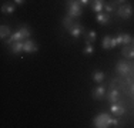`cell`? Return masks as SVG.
I'll list each match as a JSON object with an SVG mask.
<instances>
[{
	"instance_id": "obj_6",
	"label": "cell",
	"mask_w": 134,
	"mask_h": 128,
	"mask_svg": "<svg viewBox=\"0 0 134 128\" xmlns=\"http://www.w3.org/2000/svg\"><path fill=\"white\" fill-rule=\"evenodd\" d=\"M23 38H26V36H24V33L19 28L17 31H14V33L12 34L7 40H6V43H7V46H10V44L14 43V41H23Z\"/></svg>"
},
{
	"instance_id": "obj_17",
	"label": "cell",
	"mask_w": 134,
	"mask_h": 128,
	"mask_svg": "<svg viewBox=\"0 0 134 128\" xmlns=\"http://www.w3.org/2000/svg\"><path fill=\"white\" fill-rule=\"evenodd\" d=\"M2 11L4 13V14H12V13L16 11V6L13 3H3L2 4Z\"/></svg>"
},
{
	"instance_id": "obj_22",
	"label": "cell",
	"mask_w": 134,
	"mask_h": 128,
	"mask_svg": "<svg viewBox=\"0 0 134 128\" xmlns=\"http://www.w3.org/2000/svg\"><path fill=\"white\" fill-rule=\"evenodd\" d=\"M96 38H97V33H96V30H90L87 34H86V43H94Z\"/></svg>"
},
{
	"instance_id": "obj_24",
	"label": "cell",
	"mask_w": 134,
	"mask_h": 128,
	"mask_svg": "<svg viewBox=\"0 0 134 128\" xmlns=\"http://www.w3.org/2000/svg\"><path fill=\"white\" fill-rule=\"evenodd\" d=\"M83 53H84L86 56H91V54L94 53L93 43H86V47H84V50H83Z\"/></svg>"
},
{
	"instance_id": "obj_7",
	"label": "cell",
	"mask_w": 134,
	"mask_h": 128,
	"mask_svg": "<svg viewBox=\"0 0 134 128\" xmlns=\"http://www.w3.org/2000/svg\"><path fill=\"white\" fill-rule=\"evenodd\" d=\"M117 46V40L110 36H106L103 38V41H101V47H103L104 50H110V49H114V47Z\"/></svg>"
},
{
	"instance_id": "obj_14",
	"label": "cell",
	"mask_w": 134,
	"mask_h": 128,
	"mask_svg": "<svg viewBox=\"0 0 134 128\" xmlns=\"http://www.w3.org/2000/svg\"><path fill=\"white\" fill-rule=\"evenodd\" d=\"M23 47H24V41H14V43L10 44V50L13 54H20L23 51Z\"/></svg>"
},
{
	"instance_id": "obj_31",
	"label": "cell",
	"mask_w": 134,
	"mask_h": 128,
	"mask_svg": "<svg viewBox=\"0 0 134 128\" xmlns=\"http://www.w3.org/2000/svg\"><path fill=\"white\" fill-rule=\"evenodd\" d=\"M131 44H133V46H134V37L131 38Z\"/></svg>"
},
{
	"instance_id": "obj_4",
	"label": "cell",
	"mask_w": 134,
	"mask_h": 128,
	"mask_svg": "<svg viewBox=\"0 0 134 128\" xmlns=\"http://www.w3.org/2000/svg\"><path fill=\"white\" fill-rule=\"evenodd\" d=\"M116 70L120 75L127 77L130 74V71H131V64H129L127 61H123V60H119L116 64Z\"/></svg>"
},
{
	"instance_id": "obj_13",
	"label": "cell",
	"mask_w": 134,
	"mask_h": 128,
	"mask_svg": "<svg viewBox=\"0 0 134 128\" xmlns=\"http://www.w3.org/2000/svg\"><path fill=\"white\" fill-rule=\"evenodd\" d=\"M121 54H123V57H126V59H134V46L131 44H127V46L123 47V50H121Z\"/></svg>"
},
{
	"instance_id": "obj_23",
	"label": "cell",
	"mask_w": 134,
	"mask_h": 128,
	"mask_svg": "<svg viewBox=\"0 0 134 128\" xmlns=\"http://www.w3.org/2000/svg\"><path fill=\"white\" fill-rule=\"evenodd\" d=\"M104 80V73L103 71H94L93 73V81H96L97 84H100Z\"/></svg>"
},
{
	"instance_id": "obj_15",
	"label": "cell",
	"mask_w": 134,
	"mask_h": 128,
	"mask_svg": "<svg viewBox=\"0 0 134 128\" xmlns=\"http://www.w3.org/2000/svg\"><path fill=\"white\" fill-rule=\"evenodd\" d=\"M104 0H91V9L96 13H101L104 10Z\"/></svg>"
},
{
	"instance_id": "obj_20",
	"label": "cell",
	"mask_w": 134,
	"mask_h": 128,
	"mask_svg": "<svg viewBox=\"0 0 134 128\" xmlns=\"http://www.w3.org/2000/svg\"><path fill=\"white\" fill-rule=\"evenodd\" d=\"M73 19H74V17H71V16H69V14H67L64 19H63V27H64L66 30H69V28L76 23V21L73 20Z\"/></svg>"
},
{
	"instance_id": "obj_29",
	"label": "cell",
	"mask_w": 134,
	"mask_h": 128,
	"mask_svg": "<svg viewBox=\"0 0 134 128\" xmlns=\"http://www.w3.org/2000/svg\"><path fill=\"white\" fill-rule=\"evenodd\" d=\"M114 2H116L117 4H124V3H126V0H114Z\"/></svg>"
},
{
	"instance_id": "obj_2",
	"label": "cell",
	"mask_w": 134,
	"mask_h": 128,
	"mask_svg": "<svg viewBox=\"0 0 134 128\" xmlns=\"http://www.w3.org/2000/svg\"><path fill=\"white\" fill-rule=\"evenodd\" d=\"M67 6H69V16H71V17L81 16V3L79 0H67Z\"/></svg>"
},
{
	"instance_id": "obj_27",
	"label": "cell",
	"mask_w": 134,
	"mask_h": 128,
	"mask_svg": "<svg viewBox=\"0 0 134 128\" xmlns=\"http://www.w3.org/2000/svg\"><path fill=\"white\" fill-rule=\"evenodd\" d=\"M131 78H134V63L131 64V71H130V74H129Z\"/></svg>"
},
{
	"instance_id": "obj_8",
	"label": "cell",
	"mask_w": 134,
	"mask_h": 128,
	"mask_svg": "<svg viewBox=\"0 0 134 128\" xmlns=\"http://www.w3.org/2000/svg\"><path fill=\"white\" fill-rule=\"evenodd\" d=\"M107 100L108 102H119L120 101V90L119 88H110V91H107Z\"/></svg>"
},
{
	"instance_id": "obj_3",
	"label": "cell",
	"mask_w": 134,
	"mask_h": 128,
	"mask_svg": "<svg viewBox=\"0 0 134 128\" xmlns=\"http://www.w3.org/2000/svg\"><path fill=\"white\" fill-rule=\"evenodd\" d=\"M133 6L131 4H129V3H124V4H120L119 6V9L116 10V14L119 16V17L121 19H124V20H127V19H130L133 16Z\"/></svg>"
},
{
	"instance_id": "obj_9",
	"label": "cell",
	"mask_w": 134,
	"mask_h": 128,
	"mask_svg": "<svg viewBox=\"0 0 134 128\" xmlns=\"http://www.w3.org/2000/svg\"><path fill=\"white\" fill-rule=\"evenodd\" d=\"M39 50V46H37L36 41L30 40V38H27L26 41H24V47H23V51L24 53H34V51Z\"/></svg>"
},
{
	"instance_id": "obj_18",
	"label": "cell",
	"mask_w": 134,
	"mask_h": 128,
	"mask_svg": "<svg viewBox=\"0 0 134 128\" xmlns=\"http://www.w3.org/2000/svg\"><path fill=\"white\" fill-rule=\"evenodd\" d=\"M127 85V81H123L121 78H114L113 81L110 83V88H119V90H121V88H124Z\"/></svg>"
},
{
	"instance_id": "obj_30",
	"label": "cell",
	"mask_w": 134,
	"mask_h": 128,
	"mask_svg": "<svg viewBox=\"0 0 134 128\" xmlns=\"http://www.w3.org/2000/svg\"><path fill=\"white\" fill-rule=\"evenodd\" d=\"M130 90H131L133 94H134V83H131V84H130Z\"/></svg>"
},
{
	"instance_id": "obj_21",
	"label": "cell",
	"mask_w": 134,
	"mask_h": 128,
	"mask_svg": "<svg viewBox=\"0 0 134 128\" xmlns=\"http://www.w3.org/2000/svg\"><path fill=\"white\" fill-rule=\"evenodd\" d=\"M116 2H108V3H104V10H106V13H108V14H111V13L116 11Z\"/></svg>"
},
{
	"instance_id": "obj_25",
	"label": "cell",
	"mask_w": 134,
	"mask_h": 128,
	"mask_svg": "<svg viewBox=\"0 0 134 128\" xmlns=\"http://www.w3.org/2000/svg\"><path fill=\"white\" fill-rule=\"evenodd\" d=\"M119 120H116V118H111V127H119Z\"/></svg>"
},
{
	"instance_id": "obj_10",
	"label": "cell",
	"mask_w": 134,
	"mask_h": 128,
	"mask_svg": "<svg viewBox=\"0 0 134 128\" xmlns=\"http://www.w3.org/2000/svg\"><path fill=\"white\" fill-rule=\"evenodd\" d=\"M110 111H111V114H114L116 117H121V115L126 113L124 107L121 104H119V102H113V104L110 105Z\"/></svg>"
},
{
	"instance_id": "obj_16",
	"label": "cell",
	"mask_w": 134,
	"mask_h": 128,
	"mask_svg": "<svg viewBox=\"0 0 134 128\" xmlns=\"http://www.w3.org/2000/svg\"><path fill=\"white\" fill-rule=\"evenodd\" d=\"M12 34L13 33H12V28L9 26H6V24L0 26V37H2V40H4L6 37H10Z\"/></svg>"
},
{
	"instance_id": "obj_28",
	"label": "cell",
	"mask_w": 134,
	"mask_h": 128,
	"mask_svg": "<svg viewBox=\"0 0 134 128\" xmlns=\"http://www.w3.org/2000/svg\"><path fill=\"white\" fill-rule=\"evenodd\" d=\"M24 2H26V0H14V3H16V4H23Z\"/></svg>"
},
{
	"instance_id": "obj_1",
	"label": "cell",
	"mask_w": 134,
	"mask_h": 128,
	"mask_svg": "<svg viewBox=\"0 0 134 128\" xmlns=\"http://www.w3.org/2000/svg\"><path fill=\"white\" fill-rule=\"evenodd\" d=\"M96 128H107L111 127V117L107 113H100L97 117L93 120Z\"/></svg>"
},
{
	"instance_id": "obj_12",
	"label": "cell",
	"mask_w": 134,
	"mask_h": 128,
	"mask_svg": "<svg viewBox=\"0 0 134 128\" xmlns=\"http://www.w3.org/2000/svg\"><path fill=\"white\" fill-rule=\"evenodd\" d=\"M91 95H93L94 100H101V98L106 95V88H104L103 85H97L96 88H93V91H91Z\"/></svg>"
},
{
	"instance_id": "obj_11",
	"label": "cell",
	"mask_w": 134,
	"mask_h": 128,
	"mask_svg": "<svg viewBox=\"0 0 134 128\" xmlns=\"http://www.w3.org/2000/svg\"><path fill=\"white\" fill-rule=\"evenodd\" d=\"M116 40H117V46H127V44H131V37H130V34H127V33L119 34V36L116 37Z\"/></svg>"
},
{
	"instance_id": "obj_26",
	"label": "cell",
	"mask_w": 134,
	"mask_h": 128,
	"mask_svg": "<svg viewBox=\"0 0 134 128\" xmlns=\"http://www.w3.org/2000/svg\"><path fill=\"white\" fill-rule=\"evenodd\" d=\"M79 2H80V3H81V4H83V6H87V4H88V3H90V2H91V0H79Z\"/></svg>"
},
{
	"instance_id": "obj_5",
	"label": "cell",
	"mask_w": 134,
	"mask_h": 128,
	"mask_svg": "<svg viewBox=\"0 0 134 128\" xmlns=\"http://www.w3.org/2000/svg\"><path fill=\"white\" fill-rule=\"evenodd\" d=\"M69 33H70V36H71L73 38H77V37H80L81 34L84 33V27H83L80 23H74L71 27L69 28Z\"/></svg>"
},
{
	"instance_id": "obj_19",
	"label": "cell",
	"mask_w": 134,
	"mask_h": 128,
	"mask_svg": "<svg viewBox=\"0 0 134 128\" xmlns=\"http://www.w3.org/2000/svg\"><path fill=\"white\" fill-rule=\"evenodd\" d=\"M96 19H97V21L100 24H107L108 23V20H110V14H108V13H97V16H96Z\"/></svg>"
}]
</instances>
